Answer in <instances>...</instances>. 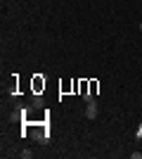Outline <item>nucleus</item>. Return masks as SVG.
I'll return each mask as SVG.
<instances>
[{"mask_svg": "<svg viewBox=\"0 0 142 159\" xmlns=\"http://www.w3.org/2000/svg\"><path fill=\"white\" fill-rule=\"evenodd\" d=\"M85 116H88V119H95V116H97V102H95V100L88 102V107H85Z\"/></svg>", "mask_w": 142, "mask_h": 159, "instance_id": "f257e3e1", "label": "nucleus"}, {"mask_svg": "<svg viewBox=\"0 0 142 159\" xmlns=\"http://www.w3.org/2000/svg\"><path fill=\"white\" fill-rule=\"evenodd\" d=\"M19 157L21 159H31V157H33V152H31V150H24V152H19Z\"/></svg>", "mask_w": 142, "mask_h": 159, "instance_id": "f03ea898", "label": "nucleus"}, {"mask_svg": "<svg viewBox=\"0 0 142 159\" xmlns=\"http://www.w3.org/2000/svg\"><path fill=\"white\" fill-rule=\"evenodd\" d=\"M33 107H43V100H41V95H33Z\"/></svg>", "mask_w": 142, "mask_h": 159, "instance_id": "7ed1b4c3", "label": "nucleus"}, {"mask_svg": "<svg viewBox=\"0 0 142 159\" xmlns=\"http://www.w3.org/2000/svg\"><path fill=\"white\" fill-rule=\"evenodd\" d=\"M135 138H137V140L142 138V121H140V126H137V133H135Z\"/></svg>", "mask_w": 142, "mask_h": 159, "instance_id": "20e7f679", "label": "nucleus"}, {"mask_svg": "<svg viewBox=\"0 0 142 159\" xmlns=\"http://www.w3.org/2000/svg\"><path fill=\"white\" fill-rule=\"evenodd\" d=\"M130 159H142V152H130Z\"/></svg>", "mask_w": 142, "mask_h": 159, "instance_id": "39448f33", "label": "nucleus"}, {"mask_svg": "<svg viewBox=\"0 0 142 159\" xmlns=\"http://www.w3.org/2000/svg\"><path fill=\"white\" fill-rule=\"evenodd\" d=\"M137 29H140V31H142V21H140V26H137Z\"/></svg>", "mask_w": 142, "mask_h": 159, "instance_id": "423d86ee", "label": "nucleus"}]
</instances>
